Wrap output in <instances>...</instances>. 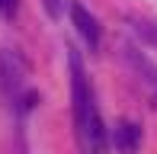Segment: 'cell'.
Here are the masks:
<instances>
[{
    "instance_id": "1",
    "label": "cell",
    "mask_w": 157,
    "mask_h": 154,
    "mask_svg": "<svg viewBox=\"0 0 157 154\" xmlns=\"http://www.w3.org/2000/svg\"><path fill=\"white\" fill-rule=\"evenodd\" d=\"M71 93H74V125H77V138H80L83 154H103L106 148V125L96 113L93 93H90L83 64L77 58V52L71 48Z\"/></svg>"
},
{
    "instance_id": "2",
    "label": "cell",
    "mask_w": 157,
    "mask_h": 154,
    "mask_svg": "<svg viewBox=\"0 0 157 154\" xmlns=\"http://www.w3.org/2000/svg\"><path fill=\"white\" fill-rule=\"evenodd\" d=\"M26 77V61L10 48H0V90L6 96H19Z\"/></svg>"
},
{
    "instance_id": "3",
    "label": "cell",
    "mask_w": 157,
    "mask_h": 154,
    "mask_svg": "<svg viewBox=\"0 0 157 154\" xmlns=\"http://www.w3.org/2000/svg\"><path fill=\"white\" fill-rule=\"evenodd\" d=\"M71 19H74V29L80 32V39L87 42V48H99V23L96 16L87 10L83 3H71Z\"/></svg>"
},
{
    "instance_id": "4",
    "label": "cell",
    "mask_w": 157,
    "mask_h": 154,
    "mask_svg": "<svg viewBox=\"0 0 157 154\" xmlns=\"http://www.w3.org/2000/svg\"><path fill=\"white\" fill-rule=\"evenodd\" d=\"M125 61L132 64V71L138 74V80L147 87V93L157 100V67H154L151 61L141 55V52H135V48H125Z\"/></svg>"
},
{
    "instance_id": "5",
    "label": "cell",
    "mask_w": 157,
    "mask_h": 154,
    "mask_svg": "<svg viewBox=\"0 0 157 154\" xmlns=\"http://www.w3.org/2000/svg\"><path fill=\"white\" fill-rule=\"evenodd\" d=\"M141 144V129L135 122H119L116 125V148L122 154H135Z\"/></svg>"
},
{
    "instance_id": "6",
    "label": "cell",
    "mask_w": 157,
    "mask_h": 154,
    "mask_svg": "<svg viewBox=\"0 0 157 154\" xmlns=\"http://www.w3.org/2000/svg\"><path fill=\"white\" fill-rule=\"evenodd\" d=\"M135 32L147 42V45H157V23H147V19H135Z\"/></svg>"
},
{
    "instance_id": "7",
    "label": "cell",
    "mask_w": 157,
    "mask_h": 154,
    "mask_svg": "<svg viewBox=\"0 0 157 154\" xmlns=\"http://www.w3.org/2000/svg\"><path fill=\"white\" fill-rule=\"evenodd\" d=\"M42 3H45V13L52 19H58L61 13H64V6H67V0H42Z\"/></svg>"
},
{
    "instance_id": "8",
    "label": "cell",
    "mask_w": 157,
    "mask_h": 154,
    "mask_svg": "<svg viewBox=\"0 0 157 154\" xmlns=\"http://www.w3.org/2000/svg\"><path fill=\"white\" fill-rule=\"evenodd\" d=\"M0 13H3V16H13V13H16V0H0Z\"/></svg>"
}]
</instances>
